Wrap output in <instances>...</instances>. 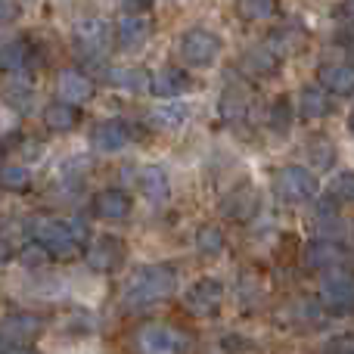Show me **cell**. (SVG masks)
<instances>
[{
  "label": "cell",
  "instance_id": "44dd1931",
  "mask_svg": "<svg viewBox=\"0 0 354 354\" xmlns=\"http://www.w3.org/2000/svg\"><path fill=\"white\" fill-rule=\"evenodd\" d=\"M189 118V106L187 103H162L156 106L153 112H149V124H153L156 131H177L183 122Z\"/></svg>",
  "mask_w": 354,
  "mask_h": 354
},
{
  "label": "cell",
  "instance_id": "83f0119b",
  "mask_svg": "<svg viewBox=\"0 0 354 354\" xmlns=\"http://www.w3.org/2000/svg\"><path fill=\"white\" fill-rule=\"evenodd\" d=\"M31 187V171L22 165H0V189L6 193H28Z\"/></svg>",
  "mask_w": 354,
  "mask_h": 354
},
{
  "label": "cell",
  "instance_id": "6da1fadb",
  "mask_svg": "<svg viewBox=\"0 0 354 354\" xmlns=\"http://www.w3.org/2000/svg\"><path fill=\"white\" fill-rule=\"evenodd\" d=\"M177 289V274L168 264H143L128 277L122 292V308L128 314H137L143 308H153L159 301L171 299Z\"/></svg>",
  "mask_w": 354,
  "mask_h": 354
},
{
  "label": "cell",
  "instance_id": "d4e9b609",
  "mask_svg": "<svg viewBox=\"0 0 354 354\" xmlns=\"http://www.w3.org/2000/svg\"><path fill=\"white\" fill-rule=\"evenodd\" d=\"M37 330H41V320L31 317V314H16V317H6L0 324V333L10 339H19V342H28Z\"/></svg>",
  "mask_w": 354,
  "mask_h": 354
},
{
  "label": "cell",
  "instance_id": "8d00e7d4",
  "mask_svg": "<svg viewBox=\"0 0 354 354\" xmlns=\"http://www.w3.org/2000/svg\"><path fill=\"white\" fill-rule=\"evenodd\" d=\"M16 16H19V6L12 3V0H0V25L12 22Z\"/></svg>",
  "mask_w": 354,
  "mask_h": 354
},
{
  "label": "cell",
  "instance_id": "2e32d148",
  "mask_svg": "<svg viewBox=\"0 0 354 354\" xmlns=\"http://www.w3.org/2000/svg\"><path fill=\"white\" fill-rule=\"evenodd\" d=\"M131 208H134V199L124 189H100L93 196V214L103 221H124Z\"/></svg>",
  "mask_w": 354,
  "mask_h": 354
},
{
  "label": "cell",
  "instance_id": "9c48e42d",
  "mask_svg": "<svg viewBox=\"0 0 354 354\" xmlns=\"http://www.w3.org/2000/svg\"><path fill=\"white\" fill-rule=\"evenodd\" d=\"M72 37H75V47H78L81 53L97 56V53H103V50L109 47L112 25L106 22V19H100V16H84V19L75 22Z\"/></svg>",
  "mask_w": 354,
  "mask_h": 354
},
{
  "label": "cell",
  "instance_id": "484cf974",
  "mask_svg": "<svg viewBox=\"0 0 354 354\" xmlns=\"http://www.w3.org/2000/svg\"><path fill=\"white\" fill-rule=\"evenodd\" d=\"M196 249L205 258H218L221 252H224V230L214 224H202L199 230H196Z\"/></svg>",
  "mask_w": 354,
  "mask_h": 354
},
{
  "label": "cell",
  "instance_id": "30bf717a",
  "mask_svg": "<svg viewBox=\"0 0 354 354\" xmlns=\"http://www.w3.org/2000/svg\"><path fill=\"white\" fill-rule=\"evenodd\" d=\"M84 261L97 274H115L124 264V243L115 236H100L84 249Z\"/></svg>",
  "mask_w": 354,
  "mask_h": 354
},
{
  "label": "cell",
  "instance_id": "ba28073f",
  "mask_svg": "<svg viewBox=\"0 0 354 354\" xmlns=\"http://www.w3.org/2000/svg\"><path fill=\"white\" fill-rule=\"evenodd\" d=\"M348 261V249L342 243L330 236H320V239H311L301 252V264L308 270H333V268H345Z\"/></svg>",
  "mask_w": 354,
  "mask_h": 354
},
{
  "label": "cell",
  "instance_id": "d6a6232c",
  "mask_svg": "<svg viewBox=\"0 0 354 354\" xmlns=\"http://www.w3.org/2000/svg\"><path fill=\"white\" fill-rule=\"evenodd\" d=\"M308 159H311L317 168H330L333 162H336V149L324 140H314L311 147H308Z\"/></svg>",
  "mask_w": 354,
  "mask_h": 354
},
{
  "label": "cell",
  "instance_id": "3957f363",
  "mask_svg": "<svg viewBox=\"0 0 354 354\" xmlns=\"http://www.w3.org/2000/svg\"><path fill=\"white\" fill-rule=\"evenodd\" d=\"M274 189L283 202L299 205V202H311L317 196V177L301 165H286L274 174Z\"/></svg>",
  "mask_w": 354,
  "mask_h": 354
},
{
  "label": "cell",
  "instance_id": "ac0fdd59",
  "mask_svg": "<svg viewBox=\"0 0 354 354\" xmlns=\"http://www.w3.org/2000/svg\"><path fill=\"white\" fill-rule=\"evenodd\" d=\"M44 124H47V131H53V134H68V131L78 128L81 122V112L75 103H66V100H53V103L44 106Z\"/></svg>",
  "mask_w": 354,
  "mask_h": 354
},
{
  "label": "cell",
  "instance_id": "1f68e13d",
  "mask_svg": "<svg viewBox=\"0 0 354 354\" xmlns=\"http://www.w3.org/2000/svg\"><path fill=\"white\" fill-rule=\"evenodd\" d=\"M19 261H22L25 268H44V264L50 261V252L41 239H31V243H25L22 249H19Z\"/></svg>",
  "mask_w": 354,
  "mask_h": 354
},
{
  "label": "cell",
  "instance_id": "f1b7e54d",
  "mask_svg": "<svg viewBox=\"0 0 354 354\" xmlns=\"http://www.w3.org/2000/svg\"><path fill=\"white\" fill-rule=\"evenodd\" d=\"M236 10L245 22H261L280 10V0H236Z\"/></svg>",
  "mask_w": 354,
  "mask_h": 354
},
{
  "label": "cell",
  "instance_id": "52a82bcc",
  "mask_svg": "<svg viewBox=\"0 0 354 354\" xmlns=\"http://www.w3.org/2000/svg\"><path fill=\"white\" fill-rule=\"evenodd\" d=\"M320 308L336 317H348L351 308H354V286H351V277L348 270H339L333 268V274L320 283Z\"/></svg>",
  "mask_w": 354,
  "mask_h": 354
},
{
  "label": "cell",
  "instance_id": "836d02e7",
  "mask_svg": "<svg viewBox=\"0 0 354 354\" xmlns=\"http://www.w3.org/2000/svg\"><path fill=\"white\" fill-rule=\"evenodd\" d=\"M333 199H351V174L342 171L339 177H333V187H330Z\"/></svg>",
  "mask_w": 354,
  "mask_h": 354
},
{
  "label": "cell",
  "instance_id": "7a4b0ae2",
  "mask_svg": "<svg viewBox=\"0 0 354 354\" xmlns=\"http://www.w3.org/2000/svg\"><path fill=\"white\" fill-rule=\"evenodd\" d=\"M224 53V41L218 31L212 28H187L180 35V59L193 68H208L212 62H218V56Z\"/></svg>",
  "mask_w": 354,
  "mask_h": 354
},
{
  "label": "cell",
  "instance_id": "ffe728a7",
  "mask_svg": "<svg viewBox=\"0 0 354 354\" xmlns=\"http://www.w3.org/2000/svg\"><path fill=\"white\" fill-rule=\"evenodd\" d=\"M59 100H66V103H87V100L93 97V81L87 78V75L75 72V68H66V72H59Z\"/></svg>",
  "mask_w": 354,
  "mask_h": 354
},
{
  "label": "cell",
  "instance_id": "7c38bea8",
  "mask_svg": "<svg viewBox=\"0 0 354 354\" xmlns=\"http://www.w3.org/2000/svg\"><path fill=\"white\" fill-rule=\"evenodd\" d=\"M115 35H118V47L128 50V53H137V50H143L149 44V37H153V22H149L143 12H128V16L118 22Z\"/></svg>",
  "mask_w": 354,
  "mask_h": 354
},
{
  "label": "cell",
  "instance_id": "8fae6325",
  "mask_svg": "<svg viewBox=\"0 0 354 354\" xmlns=\"http://www.w3.org/2000/svg\"><path fill=\"white\" fill-rule=\"evenodd\" d=\"M218 208H221L224 218L245 224V221H252L258 214V208H261V196H258L255 187H236V189H230V193L221 199Z\"/></svg>",
  "mask_w": 354,
  "mask_h": 354
},
{
  "label": "cell",
  "instance_id": "74e56055",
  "mask_svg": "<svg viewBox=\"0 0 354 354\" xmlns=\"http://www.w3.org/2000/svg\"><path fill=\"white\" fill-rule=\"evenodd\" d=\"M10 255H12L10 243H6V239H0V264H6V261H10Z\"/></svg>",
  "mask_w": 354,
  "mask_h": 354
},
{
  "label": "cell",
  "instance_id": "4316f807",
  "mask_svg": "<svg viewBox=\"0 0 354 354\" xmlns=\"http://www.w3.org/2000/svg\"><path fill=\"white\" fill-rule=\"evenodd\" d=\"M31 56V47L25 41H10L0 47V68L3 72H22Z\"/></svg>",
  "mask_w": 354,
  "mask_h": 354
},
{
  "label": "cell",
  "instance_id": "d6986e66",
  "mask_svg": "<svg viewBox=\"0 0 354 354\" xmlns=\"http://www.w3.org/2000/svg\"><path fill=\"white\" fill-rule=\"evenodd\" d=\"M147 91H153L156 97H162V100H174L189 91V75L183 72V68H162V72L149 75Z\"/></svg>",
  "mask_w": 354,
  "mask_h": 354
},
{
  "label": "cell",
  "instance_id": "5bb4252c",
  "mask_svg": "<svg viewBox=\"0 0 354 354\" xmlns=\"http://www.w3.org/2000/svg\"><path fill=\"white\" fill-rule=\"evenodd\" d=\"M268 50L277 59H292V56L308 50V35L299 25H280V28H274L268 35Z\"/></svg>",
  "mask_w": 354,
  "mask_h": 354
},
{
  "label": "cell",
  "instance_id": "e575fe53",
  "mask_svg": "<svg viewBox=\"0 0 354 354\" xmlns=\"http://www.w3.org/2000/svg\"><path fill=\"white\" fill-rule=\"evenodd\" d=\"M221 348H224V351H255L258 345L233 333V336H224V339H221Z\"/></svg>",
  "mask_w": 354,
  "mask_h": 354
},
{
  "label": "cell",
  "instance_id": "5b68a950",
  "mask_svg": "<svg viewBox=\"0 0 354 354\" xmlns=\"http://www.w3.org/2000/svg\"><path fill=\"white\" fill-rule=\"evenodd\" d=\"M224 305V283L218 277H202L183 295V311L189 317H214Z\"/></svg>",
  "mask_w": 354,
  "mask_h": 354
},
{
  "label": "cell",
  "instance_id": "603a6c76",
  "mask_svg": "<svg viewBox=\"0 0 354 354\" xmlns=\"http://www.w3.org/2000/svg\"><path fill=\"white\" fill-rule=\"evenodd\" d=\"M333 112V97L320 84H308L301 91V115L305 118H326Z\"/></svg>",
  "mask_w": 354,
  "mask_h": 354
},
{
  "label": "cell",
  "instance_id": "9a60e30c",
  "mask_svg": "<svg viewBox=\"0 0 354 354\" xmlns=\"http://www.w3.org/2000/svg\"><path fill=\"white\" fill-rule=\"evenodd\" d=\"M317 84L330 97H351L354 93V68L348 62H324L317 68Z\"/></svg>",
  "mask_w": 354,
  "mask_h": 354
},
{
  "label": "cell",
  "instance_id": "e0dca14e",
  "mask_svg": "<svg viewBox=\"0 0 354 354\" xmlns=\"http://www.w3.org/2000/svg\"><path fill=\"white\" fill-rule=\"evenodd\" d=\"M137 187L153 205H162L171 196V180H168V171L162 165H143L137 171Z\"/></svg>",
  "mask_w": 354,
  "mask_h": 354
},
{
  "label": "cell",
  "instance_id": "4dcf8cb0",
  "mask_svg": "<svg viewBox=\"0 0 354 354\" xmlns=\"http://www.w3.org/2000/svg\"><path fill=\"white\" fill-rule=\"evenodd\" d=\"M245 109H249V93L236 91V87L230 84L224 91V100H221V112H224V118H239Z\"/></svg>",
  "mask_w": 354,
  "mask_h": 354
},
{
  "label": "cell",
  "instance_id": "4fadbf2b",
  "mask_svg": "<svg viewBox=\"0 0 354 354\" xmlns=\"http://www.w3.org/2000/svg\"><path fill=\"white\" fill-rule=\"evenodd\" d=\"M91 143L100 149V153H122V149L131 143V128L122 122V118H106V122L93 124Z\"/></svg>",
  "mask_w": 354,
  "mask_h": 354
},
{
  "label": "cell",
  "instance_id": "277c9868",
  "mask_svg": "<svg viewBox=\"0 0 354 354\" xmlns=\"http://www.w3.org/2000/svg\"><path fill=\"white\" fill-rule=\"evenodd\" d=\"M137 345L149 354H174L193 348V336L171 324H149L137 333Z\"/></svg>",
  "mask_w": 354,
  "mask_h": 354
},
{
  "label": "cell",
  "instance_id": "8992f818",
  "mask_svg": "<svg viewBox=\"0 0 354 354\" xmlns=\"http://www.w3.org/2000/svg\"><path fill=\"white\" fill-rule=\"evenodd\" d=\"M35 236L47 245L50 258H59V261H72L81 255V239H75V233L68 230L66 221H37L35 224Z\"/></svg>",
  "mask_w": 354,
  "mask_h": 354
},
{
  "label": "cell",
  "instance_id": "d590c367",
  "mask_svg": "<svg viewBox=\"0 0 354 354\" xmlns=\"http://www.w3.org/2000/svg\"><path fill=\"white\" fill-rule=\"evenodd\" d=\"M153 3L156 0H122V10L124 12H147V10H153Z\"/></svg>",
  "mask_w": 354,
  "mask_h": 354
},
{
  "label": "cell",
  "instance_id": "cb8c5ba5",
  "mask_svg": "<svg viewBox=\"0 0 354 354\" xmlns=\"http://www.w3.org/2000/svg\"><path fill=\"white\" fill-rule=\"evenodd\" d=\"M243 68L255 78H270L277 75V56L268 47H252L243 53Z\"/></svg>",
  "mask_w": 354,
  "mask_h": 354
},
{
  "label": "cell",
  "instance_id": "7402d4cb",
  "mask_svg": "<svg viewBox=\"0 0 354 354\" xmlns=\"http://www.w3.org/2000/svg\"><path fill=\"white\" fill-rule=\"evenodd\" d=\"M106 81L112 87H122V91H147L149 87V72L147 68H137V66H115L106 72Z\"/></svg>",
  "mask_w": 354,
  "mask_h": 354
},
{
  "label": "cell",
  "instance_id": "f546056e",
  "mask_svg": "<svg viewBox=\"0 0 354 354\" xmlns=\"http://www.w3.org/2000/svg\"><path fill=\"white\" fill-rule=\"evenodd\" d=\"M268 124L274 134H289V128H292V106H289L286 97H277L274 103H270Z\"/></svg>",
  "mask_w": 354,
  "mask_h": 354
}]
</instances>
